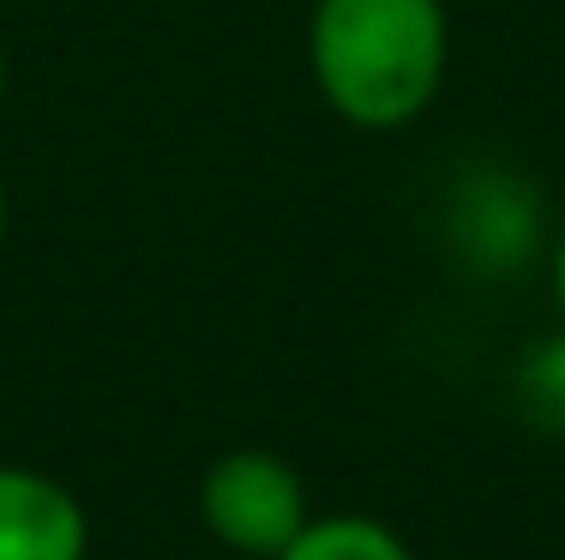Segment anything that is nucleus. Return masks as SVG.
<instances>
[{"instance_id": "obj_1", "label": "nucleus", "mask_w": 565, "mask_h": 560, "mask_svg": "<svg viewBox=\"0 0 565 560\" xmlns=\"http://www.w3.org/2000/svg\"><path fill=\"white\" fill-rule=\"evenodd\" d=\"M307 61L326 103L355 127H403L434 103L446 73L439 0H319Z\"/></svg>"}, {"instance_id": "obj_2", "label": "nucleus", "mask_w": 565, "mask_h": 560, "mask_svg": "<svg viewBox=\"0 0 565 560\" xmlns=\"http://www.w3.org/2000/svg\"><path fill=\"white\" fill-rule=\"evenodd\" d=\"M199 513H205L217 542L259 560H277L307 530L301 476L282 458H271V452H228V458H217L205 471V488H199Z\"/></svg>"}, {"instance_id": "obj_3", "label": "nucleus", "mask_w": 565, "mask_h": 560, "mask_svg": "<svg viewBox=\"0 0 565 560\" xmlns=\"http://www.w3.org/2000/svg\"><path fill=\"white\" fill-rule=\"evenodd\" d=\"M90 525L55 476L0 464V560H85Z\"/></svg>"}, {"instance_id": "obj_4", "label": "nucleus", "mask_w": 565, "mask_h": 560, "mask_svg": "<svg viewBox=\"0 0 565 560\" xmlns=\"http://www.w3.org/2000/svg\"><path fill=\"white\" fill-rule=\"evenodd\" d=\"M277 560H409L397 542V530H385L380 518H307V530L289 542Z\"/></svg>"}, {"instance_id": "obj_5", "label": "nucleus", "mask_w": 565, "mask_h": 560, "mask_svg": "<svg viewBox=\"0 0 565 560\" xmlns=\"http://www.w3.org/2000/svg\"><path fill=\"white\" fill-rule=\"evenodd\" d=\"M523 410H530L542 429L565 434V338L542 344V350L523 362Z\"/></svg>"}, {"instance_id": "obj_6", "label": "nucleus", "mask_w": 565, "mask_h": 560, "mask_svg": "<svg viewBox=\"0 0 565 560\" xmlns=\"http://www.w3.org/2000/svg\"><path fill=\"white\" fill-rule=\"evenodd\" d=\"M554 289H559V308H565V235H559V253H554Z\"/></svg>"}, {"instance_id": "obj_7", "label": "nucleus", "mask_w": 565, "mask_h": 560, "mask_svg": "<svg viewBox=\"0 0 565 560\" xmlns=\"http://www.w3.org/2000/svg\"><path fill=\"white\" fill-rule=\"evenodd\" d=\"M0 230H7V199H0Z\"/></svg>"}, {"instance_id": "obj_8", "label": "nucleus", "mask_w": 565, "mask_h": 560, "mask_svg": "<svg viewBox=\"0 0 565 560\" xmlns=\"http://www.w3.org/2000/svg\"><path fill=\"white\" fill-rule=\"evenodd\" d=\"M0 91H7V61H0Z\"/></svg>"}]
</instances>
